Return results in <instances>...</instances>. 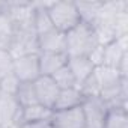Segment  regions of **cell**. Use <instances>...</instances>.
<instances>
[{"label":"cell","mask_w":128,"mask_h":128,"mask_svg":"<svg viewBox=\"0 0 128 128\" xmlns=\"http://www.w3.org/2000/svg\"><path fill=\"white\" fill-rule=\"evenodd\" d=\"M66 36V54L68 57L89 56L100 44L95 30L90 24L80 23L72 30L65 33Z\"/></svg>","instance_id":"cell-1"},{"label":"cell","mask_w":128,"mask_h":128,"mask_svg":"<svg viewBox=\"0 0 128 128\" xmlns=\"http://www.w3.org/2000/svg\"><path fill=\"white\" fill-rule=\"evenodd\" d=\"M47 11L53 27L62 33H68L82 23L76 2H50Z\"/></svg>","instance_id":"cell-2"},{"label":"cell","mask_w":128,"mask_h":128,"mask_svg":"<svg viewBox=\"0 0 128 128\" xmlns=\"http://www.w3.org/2000/svg\"><path fill=\"white\" fill-rule=\"evenodd\" d=\"M9 54L12 59L29 56V54H39L38 47V35L33 27H23L14 29V35L11 38Z\"/></svg>","instance_id":"cell-3"},{"label":"cell","mask_w":128,"mask_h":128,"mask_svg":"<svg viewBox=\"0 0 128 128\" xmlns=\"http://www.w3.org/2000/svg\"><path fill=\"white\" fill-rule=\"evenodd\" d=\"M12 72L21 83H33L41 77L39 54H29L12 60Z\"/></svg>","instance_id":"cell-4"},{"label":"cell","mask_w":128,"mask_h":128,"mask_svg":"<svg viewBox=\"0 0 128 128\" xmlns=\"http://www.w3.org/2000/svg\"><path fill=\"white\" fill-rule=\"evenodd\" d=\"M82 110L84 114L86 126L89 128H102L104 119L107 116L108 107L100 96H90L84 98L82 104Z\"/></svg>","instance_id":"cell-5"},{"label":"cell","mask_w":128,"mask_h":128,"mask_svg":"<svg viewBox=\"0 0 128 128\" xmlns=\"http://www.w3.org/2000/svg\"><path fill=\"white\" fill-rule=\"evenodd\" d=\"M35 86V92H36V98L38 102L50 110H53L54 102L59 96L60 89L57 88V84L54 83L53 77H47V76H41L33 82Z\"/></svg>","instance_id":"cell-6"},{"label":"cell","mask_w":128,"mask_h":128,"mask_svg":"<svg viewBox=\"0 0 128 128\" xmlns=\"http://www.w3.org/2000/svg\"><path fill=\"white\" fill-rule=\"evenodd\" d=\"M50 120L53 128H84L86 126L82 106L70 110L53 112Z\"/></svg>","instance_id":"cell-7"},{"label":"cell","mask_w":128,"mask_h":128,"mask_svg":"<svg viewBox=\"0 0 128 128\" xmlns=\"http://www.w3.org/2000/svg\"><path fill=\"white\" fill-rule=\"evenodd\" d=\"M20 108L14 96L0 95V128H18Z\"/></svg>","instance_id":"cell-8"},{"label":"cell","mask_w":128,"mask_h":128,"mask_svg":"<svg viewBox=\"0 0 128 128\" xmlns=\"http://www.w3.org/2000/svg\"><path fill=\"white\" fill-rule=\"evenodd\" d=\"M128 56V36L118 38L110 44L104 45V56H102V65L118 68L120 60Z\"/></svg>","instance_id":"cell-9"},{"label":"cell","mask_w":128,"mask_h":128,"mask_svg":"<svg viewBox=\"0 0 128 128\" xmlns=\"http://www.w3.org/2000/svg\"><path fill=\"white\" fill-rule=\"evenodd\" d=\"M39 53H66V36L56 29L38 35Z\"/></svg>","instance_id":"cell-10"},{"label":"cell","mask_w":128,"mask_h":128,"mask_svg":"<svg viewBox=\"0 0 128 128\" xmlns=\"http://www.w3.org/2000/svg\"><path fill=\"white\" fill-rule=\"evenodd\" d=\"M68 63L66 53H39V70L41 76L51 77L56 71Z\"/></svg>","instance_id":"cell-11"},{"label":"cell","mask_w":128,"mask_h":128,"mask_svg":"<svg viewBox=\"0 0 128 128\" xmlns=\"http://www.w3.org/2000/svg\"><path fill=\"white\" fill-rule=\"evenodd\" d=\"M84 101V96L82 95V92L78 90V88H71V89H60L59 96L54 102L53 112H59V110H70V108H76L80 107Z\"/></svg>","instance_id":"cell-12"},{"label":"cell","mask_w":128,"mask_h":128,"mask_svg":"<svg viewBox=\"0 0 128 128\" xmlns=\"http://www.w3.org/2000/svg\"><path fill=\"white\" fill-rule=\"evenodd\" d=\"M68 68L71 70L76 82H77V88L78 84H82L94 71H95V66L94 63L89 60V57L86 56H77V57H68Z\"/></svg>","instance_id":"cell-13"},{"label":"cell","mask_w":128,"mask_h":128,"mask_svg":"<svg viewBox=\"0 0 128 128\" xmlns=\"http://www.w3.org/2000/svg\"><path fill=\"white\" fill-rule=\"evenodd\" d=\"M53 110L38 104L29 106V107H23L20 108V116H18V128L23 124H29V122H38V120H47L51 119Z\"/></svg>","instance_id":"cell-14"},{"label":"cell","mask_w":128,"mask_h":128,"mask_svg":"<svg viewBox=\"0 0 128 128\" xmlns=\"http://www.w3.org/2000/svg\"><path fill=\"white\" fill-rule=\"evenodd\" d=\"M35 3V15H33V29L36 32V35H42L47 33L50 30H53V23L51 18L48 15V5L50 2H33Z\"/></svg>","instance_id":"cell-15"},{"label":"cell","mask_w":128,"mask_h":128,"mask_svg":"<svg viewBox=\"0 0 128 128\" xmlns=\"http://www.w3.org/2000/svg\"><path fill=\"white\" fill-rule=\"evenodd\" d=\"M95 74L98 77V82L101 84V90L102 89H107L110 86H114L118 84L124 77L119 74L118 68H113V66H106V65H101V66H96L95 68ZM101 95V94H100Z\"/></svg>","instance_id":"cell-16"},{"label":"cell","mask_w":128,"mask_h":128,"mask_svg":"<svg viewBox=\"0 0 128 128\" xmlns=\"http://www.w3.org/2000/svg\"><path fill=\"white\" fill-rule=\"evenodd\" d=\"M77 5V9H78V14H80V20L82 23H86V24H94V21L96 20L100 11H101V6H102V2H76Z\"/></svg>","instance_id":"cell-17"},{"label":"cell","mask_w":128,"mask_h":128,"mask_svg":"<svg viewBox=\"0 0 128 128\" xmlns=\"http://www.w3.org/2000/svg\"><path fill=\"white\" fill-rule=\"evenodd\" d=\"M14 98H15L17 104L21 108L33 106V104H38V98H36V92H35L33 83H20Z\"/></svg>","instance_id":"cell-18"},{"label":"cell","mask_w":128,"mask_h":128,"mask_svg":"<svg viewBox=\"0 0 128 128\" xmlns=\"http://www.w3.org/2000/svg\"><path fill=\"white\" fill-rule=\"evenodd\" d=\"M102 128H128V112L125 108H108Z\"/></svg>","instance_id":"cell-19"},{"label":"cell","mask_w":128,"mask_h":128,"mask_svg":"<svg viewBox=\"0 0 128 128\" xmlns=\"http://www.w3.org/2000/svg\"><path fill=\"white\" fill-rule=\"evenodd\" d=\"M53 80L54 83L57 84L59 89H71V88H77V82L71 72V70L68 68V65L62 66L59 71H56L53 76Z\"/></svg>","instance_id":"cell-20"},{"label":"cell","mask_w":128,"mask_h":128,"mask_svg":"<svg viewBox=\"0 0 128 128\" xmlns=\"http://www.w3.org/2000/svg\"><path fill=\"white\" fill-rule=\"evenodd\" d=\"M78 90L82 92V95L84 98H90V96H100L101 94V84L98 82V77L95 74V71L82 83L78 84Z\"/></svg>","instance_id":"cell-21"},{"label":"cell","mask_w":128,"mask_h":128,"mask_svg":"<svg viewBox=\"0 0 128 128\" xmlns=\"http://www.w3.org/2000/svg\"><path fill=\"white\" fill-rule=\"evenodd\" d=\"M20 80L14 76L12 71L3 74L0 77V95H9V96H14L18 86H20Z\"/></svg>","instance_id":"cell-22"},{"label":"cell","mask_w":128,"mask_h":128,"mask_svg":"<svg viewBox=\"0 0 128 128\" xmlns=\"http://www.w3.org/2000/svg\"><path fill=\"white\" fill-rule=\"evenodd\" d=\"M113 29L116 39L122 36H128V8L119 11L113 18Z\"/></svg>","instance_id":"cell-23"},{"label":"cell","mask_w":128,"mask_h":128,"mask_svg":"<svg viewBox=\"0 0 128 128\" xmlns=\"http://www.w3.org/2000/svg\"><path fill=\"white\" fill-rule=\"evenodd\" d=\"M14 35V24L6 12V6L5 9L0 11V36H5V38H12Z\"/></svg>","instance_id":"cell-24"},{"label":"cell","mask_w":128,"mask_h":128,"mask_svg":"<svg viewBox=\"0 0 128 128\" xmlns=\"http://www.w3.org/2000/svg\"><path fill=\"white\" fill-rule=\"evenodd\" d=\"M12 57L9 51L6 50H0V76H3L9 71H12Z\"/></svg>","instance_id":"cell-25"},{"label":"cell","mask_w":128,"mask_h":128,"mask_svg":"<svg viewBox=\"0 0 128 128\" xmlns=\"http://www.w3.org/2000/svg\"><path fill=\"white\" fill-rule=\"evenodd\" d=\"M102 56H104V45H98L88 57L94 63V66L96 68V66H101L102 65Z\"/></svg>","instance_id":"cell-26"},{"label":"cell","mask_w":128,"mask_h":128,"mask_svg":"<svg viewBox=\"0 0 128 128\" xmlns=\"http://www.w3.org/2000/svg\"><path fill=\"white\" fill-rule=\"evenodd\" d=\"M20 128H53L51 120H38V122H29V124H23Z\"/></svg>","instance_id":"cell-27"},{"label":"cell","mask_w":128,"mask_h":128,"mask_svg":"<svg viewBox=\"0 0 128 128\" xmlns=\"http://www.w3.org/2000/svg\"><path fill=\"white\" fill-rule=\"evenodd\" d=\"M5 6H6V2H0V11L5 9Z\"/></svg>","instance_id":"cell-28"},{"label":"cell","mask_w":128,"mask_h":128,"mask_svg":"<svg viewBox=\"0 0 128 128\" xmlns=\"http://www.w3.org/2000/svg\"><path fill=\"white\" fill-rule=\"evenodd\" d=\"M84 128H89V126H84Z\"/></svg>","instance_id":"cell-29"},{"label":"cell","mask_w":128,"mask_h":128,"mask_svg":"<svg viewBox=\"0 0 128 128\" xmlns=\"http://www.w3.org/2000/svg\"><path fill=\"white\" fill-rule=\"evenodd\" d=\"M0 77H2V76H0Z\"/></svg>","instance_id":"cell-30"}]
</instances>
